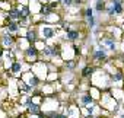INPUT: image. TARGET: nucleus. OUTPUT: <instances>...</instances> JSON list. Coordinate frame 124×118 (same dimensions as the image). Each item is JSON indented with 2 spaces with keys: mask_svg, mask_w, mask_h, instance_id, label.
<instances>
[{
  "mask_svg": "<svg viewBox=\"0 0 124 118\" xmlns=\"http://www.w3.org/2000/svg\"><path fill=\"white\" fill-rule=\"evenodd\" d=\"M92 58L96 61V63H104L107 58H108V50L98 41V45L92 50Z\"/></svg>",
  "mask_w": 124,
  "mask_h": 118,
  "instance_id": "1",
  "label": "nucleus"
},
{
  "mask_svg": "<svg viewBox=\"0 0 124 118\" xmlns=\"http://www.w3.org/2000/svg\"><path fill=\"white\" fill-rule=\"evenodd\" d=\"M38 34H39V38L48 41V39H51V38L55 37L57 29H55L54 26H51V25H41V26L38 28Z\"/></svg>",
  "mask_w": 124,
  "mask_h": 118,
  "instance_id": "2",
  "label": "nucleus"
},
{
  "mask_svg": "<svg viewBox=\"0 0 124 118\" xmlns=\"http://www.w3.org/2000/svg\"><path fill=\"white\" fill-rule=\"evenodd\" d=\"M41 52L45 58H55L61 55V47L60 45H44Z\"/></svg>",
  "mask_w": 124,
  "mask_h": 118,
  "instance_id": "3",
  "label": "nucleus"
},
{
  "mask_svg": "<svg viewBox=\"0 0 124 118\" xmlns=\"http://www.w3.org/2000/svg\"><path fill=\"white\" fill-rule=\"evenodd\" d=\"M108 51H111V52H115L117 51V42H115V37H112V35H107V37H104V38H101V39H98Z\"/></svg>",
  "mask_w": 124,
  "mask_h": 118,
  "instance_id": "4",
  "label": "nucleus"
},
{
  "mask_svg": "<svg viewBox=\"0 0 124 118\" xmlns=\"http://www.w3.org/2000/svg\"><path fill=\"white\" fill-rule=\"evenodd\" d=\"M0 42H2V45L5 47V48H9V50H12L13 47H15V44H16V38L12 35V34H9L8 31L0 37Z\"/></svg>",
  "mask_w": 124,
  "mask_h": 118,
  "instance_id": "5",
  "label": "nucleus"
},
{
  "mask_svg": "<svg viewBox=\"0 0 124 118\" xmlns=\"http://www.w3.org/2000/svg\"><path fill=\"white\" fill-rule=\"evenodd\" d=\"M25 38L29 44H37L38 39H39V34H38V29H26V34H25Z\"/></svg>",
  "mask_w": 124,
  "mask_h": 118,
  "instance_id": "6",
  "label": "nucleus"
},
{
  "mask_svg": "<svg viewBox=\"0 0 124 118\" xmlns=\"http://www.w3.org/2000/svg\"><path fill=\"white\" fill-rule=\"evenodd\" d=\"M26 83L32 89L38 88L39 86V77H38V74H35L34 72H28V74H26Z\"/></svg>",
  "mask_w": 124,
  "mask_h": 118,
  "instance_id": "7",
  "label": "nucleus"
},
{
  "mask_svg": "<svg viewBox=\"0 0 124 118\" xmlns=\"http://www.w3.org/2000/svg\"><path fill=\"white\" fill-rule=\"evenodd\" d=\"M23 54H25V57L28 58V60H37L38 55H39V51H38V48L35 45H31V47H28L23 51Z\"/></svg>",
  "mask_w": 124,
  "mask_h": 118,
  "instance_id": "8",
  "label": "nucleus"
},
{
  "mask_svg": "<svg viewBox=\"0 0 124 118\" xmlns=\"http://www.w3.org/2000/svg\"><path fill=\"white\" fill-rule=\"evenodd\" d=\"M8 18H9V21L19 22V21L22 19V15H21L19 7H10V9L8 10Z\"/></svg>",
  "mask_w": 124,
  "mask_h": 118,
  "instance_id": "9",
  "label": "nucleus"
},
{
  "mask_svg": "<svg viewBox=\"0 0 124 118\" xmlns=\"http://www.w3.org/2000/svg\"><path fill=\"white\" fill-rule=\"evenodd\" d=\"M79 103H80L82 106H89V105L95 103V98H93L91 93H83V95L79 96Z\"/></svg>",
  "mask_w": 124,
  "mask_h": 118,
  "instance_id": "10",
  "label": "nucleus"
},
{
  "mask_svg": "<svg viewBox=\"0 0 124 118\" xmlns=\"http://www.w3.org/2000/svg\"><path fill=\"white\" fill-rule=\"evenodd\" d=\"M22 69H23L22 61H19V60H13V61H12V64H10V72H12L15 76H19V74L22 73Z\"/></svg>",
  "mask_w": 124,
  "mask_h": 118,
  "instance_id": "11",
  "label": "nucleus"
},
{
  "mask_svg": "<svg viewBox=\"0 0 124 118\" xmlns=\"http://www.w3.org/2000/svg\"><path fill=\"white\" fill-rule=\"evenodd\" d=\"M6 31H8L9 34H12V35H15V34H18V32L21 31V26H19V22H13V21H9V22L6 23Z\"/></svg>",
  "mask_w": 124,
  "mask_h": 118,
  "instance_id": "12",
  "label": "nucleus"
},
{
  "mask_svg": "<svg viewBox=\"0 0 124 118\" xmlns=\"http://www.w3.org/2000/svg\"><path fill=\"white\" fill-rule=\"evenodd\" d=\"M109 3H111V5H112V7H114L115 16L123 15V12H124V7H123V0H111Z\"/></svg>",
  "mask_w": 124,
  "mask_h": 118,
  "instance_id": "13",
  "label": "nucleus"
},
{
  "mask_svg": "<svg viewBox=\"0 0 124 118\" xmlns=\"http://www.w3.org/2000/svg\"><path fill=\"white\" fill-rule=\"evenodd\" d=\"M93 10L96 13H104L107 10V2L105 0H95V5H93Z\"/></svg>",
  "mask_w": 124,
  "mask_h": 118,
  "instance_id": "14",
  "label": "nucleus"
},
{
  "mask_svg": "<svg viewBox=\"0 0 124 118\" xmlns=\"http://www.w3.org/2000/svg\"><path fill=\"white\" fill-rule=\"evenodd\" d=\"M79 38H80V32H79V29H70L69 32H66V39L70 41V42H76Z\"/></svg>",
  "mask_w": 124,
  "mask_h": 118,
  "instance_id": "15",
  "label": "nucleus"
},
{
  "mask_svg": "<svg viewBox=\"0 0 124 118\" xmlns=\"http://www.w3.org/2000/svg\"><path fill=\"white\" fill-rule=\"evenodd\" d=\"M28 112L29 114H32V115H41L42 114V109H41V106L38 105V103H31L29 106H28Z\"/></svg>",
  "mask_w": 124,
  "mask_h": 118,
  "instance_id": "16",
  "label": "nucleus"
},
{
  "mask_svg": "<svg viewBox=\"0 0 124 118\" xmlns=\"http://www.w3.org/2000/svg\"><path fill=\"white\" fill-rule=\"evenodd\" d=\"M93 73H95V67H92V66H86V67L82 70L80 76H82L83 79H88V77H91Z\"/></svg>",
  "mask_w": 124,
  "mask_h": 118,
  "instance_id": "17",
  "label": "nucleus"
},
{
  "mask_svg": "<svg viewBox=\"0 0 124 118\" xmlns=\"http://www.w3.org/2000/svg\"><path fill=\"white\" fill-rule=\"evenodd\" d=\"M19 10H21V15H22V18H31V9H29L26 5H21Z\"/></svg>",
  "mask_w": 124,
  "mask_h": 118,
  "instance_id": "18",
  "label": "nucleus"
},
{
  "mask_svg": "<svg viewBox=\"0 0 124 118\" xmlns=\"http://www.w3.org/2000/svg\"><path fill=\"white\" fill-rule=\"evenodd\" d=\"M124 79V74H123V72H115V73H112L111 74V80L115 83V82H121Z\"/></svg>",
  "mask_w": 124,
  "mask_h": 118,
  "instance_id": "19",
  "label": "nucleus"
},
{
  "mask_svg": "<svg viewBox=\"0 0 124 118\" xmlns=\"http://www.w3.org/2000/svg\"><path fill=\"white\" fill-rule=\"evenodd\" d=\"M60 3L63 5L64 7H67V9H69V7H72V6H73L75 0H60Z\"/></svg>",
  "mask_w": 124,
  "mask_h": 118,
  "instance_id": "20",
  "label": "nucleus"
},
{
  "mask_svg": "<svg viewBox=\"0 0 124 118\" xmlns=\"http://www.w3.org/2000/svg\"><path fill=\"white\" fill-rule=\"evenodd\" d=\"M95 111H96V105H95V103H92V105L86 106V112H88V115H93V114H95Z\"/></svg>",
  "mask_w": 124,
  "mask_h": 118,
  "instance_id": "21",
  "label": "nucleus"
},
{
  "mask_svg": "<svg viewBox=\"0 0 124 118\" xmlns=\"http://www.w3.org/2000/svg\"><path fill=\"white\" fill-rule=\"evenodd\" d=\"M105 12H107V15H108V16H115L114 7H112V5H111V3H109V5L107 6V10H105Z\"/></svg>",
  "mask_w": 124,
  "mask_h": 118,
  "instance_id": "22",
  "label": "nucleus"
},
{
  "mask_svg": "<svg viewBox=\"0 0 124 118\" xmlns=\"http://www.w3.org/2000/svg\"><path fill=\"white\" fill-rule=\"evenodd\" d=\"M75 66H76L75 61H67V63H66V69H67V70H73Z\"/></svg>",
  "mask_w": 124,
  "mask_h": 118,
  "instance_id": "23",
  "label": "nucleus"
},
{
  "mask_svg": "<svg viewBox=\"0 0 124 118\" xmlns=\"http://www.w3.org/2000/svg\"><path fill=\"white\" fill-rule=\"evenodd\" d=\"M55 118H69V117H67V114H60V112H58V114L55 115Z\"/></svg>",
  "mask_w": 124,
  "mask_h": 118,
  "instance_id": "24",
  "label": "nucleus"
},
{
  "mask_svg": "<svg viewBox=\"0 0 124 118\" xmlns=\"http://www.w3.org/2000/svg\"><path fill=\"white\" fill-rule=\"evenodd\" d=\"M2 57H3V48L0 47V58H2Z\"/></svg>",
  "mask_w": 124,
  "mask_h": 118,
  "instance_id": "25",
  "label": "nucleus"
},
{
  "mask_svg": "<svg viewBox=\"0 0 124 118\" xmlns=\"http://www.w3.org/2000/svg\"><path fill=\"white\" fill-rule=\"evenodd\" d=\"M85 118H96V117H93V115H86Z\"/></svg>",
  "mask_w": 124,
  "mask_h": 118,
  "instance_id": "26",
  "label": "nucleus"
},
{
  "mask_svg": "<svg viewBox=\"0 0 124 118\" xmlns=\"http://www.w3.org/2000/svg\"><path fill=\"white\" fill-rule=\"evenodd\" d=\"M120 118H124V111H123V112L120 114Z\"/></svg>",
  "mask_w": 124,
  "mask_h": 118,
  "instance_id": "27",
  "label": "nucleus"
},
{
  "mask_svg": "<svg viewBox=\"0 0 124 118\" xmlns=\"http://www.w3.org/2000/svg\"><path fill=\"white\" fill-rule=\"evenodd\" d=\"M18 118H26V117H23V115H19V117H18Z\"/></svg>",
  "mask_w": 124,
  "mask_h": 118,
  "instance_id": "28",
  "label": "nucleus"
}]
</instances>
